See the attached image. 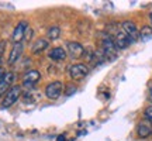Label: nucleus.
<instances>
[{
  "label": "nucleus",
  "instance_id": "obj_10",
  "mask_svg": "<svg viewBox=\"0 0 152 141\" xmlns=\"http://www.w3.org/2000/svg\"><path fill=\"white\" fill-rule=\"evenodd\" d=\"M14 79H16V75H14L13 72H6L4 78H3V81L0 82V96L6 95V93H7L11 89V87L14 86V85H13Z\"/></svg>",
  "mask_w": 152,
  "mask_h": 141
},
{
  "label": "nucleus",
  "instance_id": "obj_1",
  "mask_svg": "<svg viewBox=\"0 0 152 141\" xmlns=\"http://www.w3.org/2000/svg\"><path fill=\"white\" fill-rule=\"evenodd\" d=\"M102 52L104 54V58L109 59H115L117 57V47L114 43V38L109 34H103L102 37Z\"/></svg>",
  "mask_w": 152,
  "mask_h": 141
},
{
  "label": "nucleus",
  "instance_id": "obj_3",
  "mask_svg": "<svg viewBox=\"0 0 152 141\" xmlns=\"http://www.w3.org/2000/svg\"><path fill=\"white\" fill-rule=\"evenodd\" d=\"M20 96H21V86H20V85H14V86L4 95L3 102H1V107H4V109L11 107V106L18 100Z\"/></svg>",
  "mask_w": 152,
  "mask_h": 141
},
{
  "label": "nucleus",
  "instance_id": "obj_13",
  "mask_svg": "<svg viewBox=\"0 0 152 141\" xmlns=\"http://www.w3.org/2000/svg\"><path fill=\"white\" fill-rule=\"evenodd\" d=\"M49 47V41L47 38H38L37 41L31 45V52L33 54H39L44 49H47Z\"/></svg>",
  "mask_w": 152,
  "mask_h": 141
},
{
  "label": "nucleus",
  "instance_id": "obj_21",
  "mask_svg": "<svg viewBox=\"0 0 152 141\" xmlns=\"http://www.w3.org/2000/svg\"><path fill=\"white\" fill-rule=\"evenodd\" d=\"M149 20H151V23H152V13L149 14ZM151 27H152V26H151Z\"/></svg>",
  "mask_w": 152,
  "mask_h": 141
},
{
  "label": "nucleus",
  "instance_id": "obj_16",
  "mask_svg": "<svg viewBox=\"0 0 152 141\" xmlns=\"http://www.w3.org/2000/svg\"><path fill=\"white\" fill-rule=\"evenodd\" d=\"M47 35H48L49 40H58L61 35V28L58 26H51L47 31Z\"/></svg>",
  "mask_w": 152,
  "mask_h": 141
},
{
  "label": "nucleus",
  "instance_id": "obj_15",
  "mask_svg": "<svg viewBox=\"0 0 152 141\" xmlns=\"http://www.w3.org/2000/svg\"><path fill=\"white\" fill-rule=\"evenodd\" d=\"M152 38V27L151 26H144L140 30V40L142 41H148Z\"/></svg>",
  "mask_w": 152,
  "mask_h": 141
},
{
  "label": "nucleus",
  "instance_id": "obj_9",
  "mask_svg": "<svg viewBox=\"0 0 152 141\" xmlns=\"http://www.w3.org/2000/svg\"><path fill=\"white\" fill-rule=\"evenodd\" d=\"M137 136L138 138H148L152 136V124L148 120H141L137 126Z\"/></svg>",
  "mask_w": 152,
  "mask_h": 141
},
{
  "label": "nucleus",
  "instance_id": "obj_6",
  "mask_svg": "<svg viewBox=\"0 0 152 141\" xmlns=\"http://www.w3.org/2000/svg\"><path fill=\"white\" fill-rule=\"evenodd\" d=\"M121 30L124 31L132 43H135L137 40H140V30L137 28V24L131 20H125L121 23Z\"/></svg>",
  "mask_w": 152,
  "mask_h": 141
},
{
  "label": "nucleus",
  "instance_id": "obj_4",
  "mask_svg": "<svg viewBox=\"0 0 152 141\" xmlns=\"http://www.w3.org/2000/svg\"><path fill=\"white\" fill-rule=\"evenodd\" d=\"M89 73V66L86 64H73L69 68V76L73 81H82Z\"/></svg>",
  "mask_w": 152,
  "mask_h": 141
},
{
  "label": "nucleus",
  "instance_id": "obj_7",
  "mask_svg": "<svg viewBox=\"0 0 152 141\" xmlns=\"http://www.w3.org/2000/svg\"><path fill=\"white\" fill-rule=\"evenodd\" d=\"M28 28V23L27 21H20L18 24L16 26L14 31L11 34V41L14 44L17 43H23V40L26 38V31Z\"/></svg>",
  "mask_w": 152,
  "mask_h": 141
},
{
  "label": "nucleus",
  "instance_id": "obj_5",
  "mask_svg": "<svg viewBox=\"0 0 152 141\" xmlns=\"http://www.w3.org/2000/svg\"><path fill=\"white\" fill-rule=\"evenodd\" d=\"M41 79V73L37 69H28L27 72H24L21 81L24 87H33L38 83V81Z\"/></svg>",
  "mask_w": 152,
  "mask_h": 141
},
{
  "label": "nucleus",
  "instance_id": "obj_17",
  "mask_svg": "<svg viewBox=\"0 0 152 141\" xmlns=\"http://www.w3.org/2000/svg\"><path fill=\"white\" fill-rule=\"evenodd\" d=\"M144 119L148 120L152 124V106H148V107L144 110Z\"/></svg>",
  "mask_w": 152,
  "mask_h": 141
},
{
  "label": "nucleus",
  "instance_id": "obj_14",
  "mask_svg": "<svg viewBox=\"0 0 152 141\" xmlns=\"http://www.w3.org/2000/svg\"><path fill=\"white\" fill-rule=\"evenodd\" d=\"M66 51L62 47H55V48H52L51 51H49V59H52V61H64L66 58Z\"/></svg>",
  "mask_w": 152,
  "mask_h": 141
},
{
  "label": "nucleus",
  "instance_id": "obj_11",
  "mask_svg": "<svg viewBox=\"0 0 152 141\" xmlns=\"http://www.w3.org/2000/svg\"><path fill=\"white\" fill-rule=\"evenodd\" d=\"M23 51H24V45H23V43L14 44V45H13V48H11V51H10V55H9L7 64H9V65H14L17 61L21 58Z\"/></svg>",
  "mask_w": 152,
  "mask_h": 141
},
{
  "label": "nucleus",
  "instance_id": "obj_8",
  "mask_svg": "<svg viewBox=\"0 0 152 141\" xmlns=\"http://www.w3.org/2000/svg\"><path fill=\"white\" fill-rule=\"evenodd\" d=\"M114 43H115L117 49H127L131 44H132V41H131L130 37L120 28L118 31L115 33V35H114Z\"/></svg>",
  "mask_w": 152,
  "mask_h": 141
},
{
  "label": "nucleus",
  "instance_id": "obj_18",
  "mask_svg": "<svg viewBox=\"0 0 152 141\" xmlns=\"http://www.w3.org/2000/svg\"><path fill=\"white\" fill-rule=\"evenodd\" d=\"M6 49V41H0V62H1V58H3V54H4Z\"/></svg>",
  "mask_w": 152,
  "mask_h": 141
},
{
  "label": "nucleus",
  "instance_id": "obj_2",
  "mask_svg": "<svg viewBox=\"0 0 152 141\" xmlns=\"http://www.w3.org/2000/svg\"><path fill=\"white\" fill-rule=\"evenodd\" d=\"M64 93V83L59 81H54L48 83L47 87H45V96L49 99V100H56L59 99Z\"/></svg>",
  "mask_w": 152,
  "mask_h": 141
},
{
  "label": "nucleus",
  "instance_id": "obj_20",
  "mask_svg": "<svg viewBox=\"0 0 152 141\" xmlns=\"http://www.w3.org/2000/svg\"><path fill=\"white\" fill-rule=\"evenodd\" d=\"M148 99H149V102L152 103V87H149V93H148Z\"/></svg>",
  "mask_w": 152,
  "mask_h": 141
},
{
  "label": "nucleus",
  "instance_id": "obj_12",
  "mask_svg": "<svg viewBox=\"0 0 152 141\" xmlns=\"http://www.w3.org/2000/svg\"><path fill=\"white\" fill-rule=\"evenodd\" d=\"M66 48H68V52L72 58H80L85 55V48L80 43H76V41H69L66 44Z\"/></svg>",
  "mask_w": 152,
  "mask_h": 141
},
{
  "label": "nucleus",
  "instance_id": "obj_19",
  "mask_svg": "<svg viewBox=\"0 0 152 141\" xmlns=\"http://www.w3.org/2000/svg\"><path fill=\"white\" fill-rule=\"evenodd\" d=\"M4 75H6V70L3 69V68H0V82L3 81V78H4Z\"/></svg>",
  "mask_w": 152,
  "mask_h": 141
}]
</instances>
